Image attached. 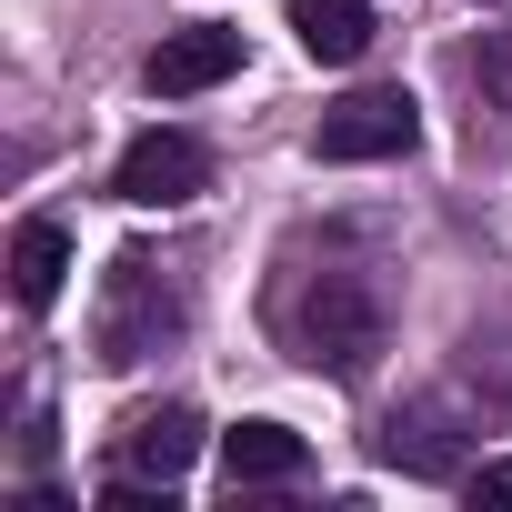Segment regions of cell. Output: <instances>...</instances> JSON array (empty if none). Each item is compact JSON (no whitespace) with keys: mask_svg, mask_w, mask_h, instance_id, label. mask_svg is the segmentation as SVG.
I'll use <instances>...</instances> for the list:
<instances>
[{"mask_svg":"<svg viewBox=\"0 0 512 512\" xmlns=\"http://www.w3.org/2000/svg\"><path fill=\"white\" fill-rule=\"evenodd\" d=\"M472 81H482V101H492V111H512V21L472 41Z\"/></svg>","mask_w":512,"mask_h":512,"instance_id":"obj_11","label":"cell"},{"mask_svg":"<svg viewBox=\"0 0 512 512\" xmlns=\"http://www.w3.org/2000/svg\"><path fill=\"white\" fill-rule=\"evenodd\" d=\"M111 191H121L131 211H181V201H201V191H211V151H201L191 131H141V141L121 151Z\"/></svg>","mask_w":512,"mask_h":512,"instance_id":"obj_4","label":"cell"},{"mask_svg":"<svg viewBox=\"0 0 512 512\" xmlns=\"http://www.w3.org/2000/svg\"><path fill=\"white\" fill-rule=\"evenodd\" d=\"M61 282H71V231L61 221H21L11 231V302L21 312H51Z\"/></svg>","mask_w":512,"mask_h":512,"instance_id":"obj_8","label":"cell"},{"mask_svg":"<svg viewBox=\"0 0 512 512\" xmlns=\"http://www.w3.org/2000/svg\"><path fill=\"white\" fill-rule=\"evenodd\" d=\"M181 332V282L151 262V251H121V262L101 272V312H91V352L111 362V372H131V362H151L161 342Z\"/></svg>","mask_w":512,"mask_h":512,"instance_id":"obj_2","label":"cell"},{"mask_svg":"<svg viewBox=\"0 0 512 512\" xmlns=\"http://www.w3.org/2000/svg\"><path fill=\"white\" fill-rule=\"evenodd\" d=\"M382 462L412 472V482H462V432H452V412H442V402H402V412L382 422Z\"/></svg>","mask_w":512,"mask_h":512,"instance_id":"obj_6","label":"cell"},{"mask_svg":"<svg viewBox=\"0 0 512 512\" xmlns=\"http://www.w3.org/2000/svg\"><path fill=\"white\" fill-rule=\"evenodd\" d=\"M231 71H241V31H221V21H191V31H171V41L151 51V71H141V81H151L161 101H191V91H221Z\"/></svg>","mask_w":512,"mask_h":512,"instance_id":"obj_5","label":"cell"},{"mask_svg":"<svg viewBox=\"0 0 512 512\" xmlns=\"http://www.w3.org/2000/svg\"><path fill=\"white\" fill-rule=\"evenodd\" d=\"M292 41L312 51V61H362L372 51V11H362V0H292Z\"/></svg>","mask_w":512,"mask_h":512,"instance_id":"obj_10","label":"cell"},{"mask_svg":"<svg viewBox=\"0 0 512 512\" xmlns=\"http://www.w3.org/2000/svg\"><path fill=\"white\" fill-rule=\"evenodd\" d=\"M412 141H422L412 91H352V101H332V111H322V131H312V151H322V161H402Z\"/></svg>","mask_w":512,"mask_h":512,"instance_id":"obj_3","label":"cell"},{"mask_svg":"<svg viewBox=\"0 0 512 512\" xmlns=\"http://www.w3.org/2000/svg\"><path fill=\"white\" fill-rule=\"evenodd\" d=\"M282 332H292V352H302L312 372L362 382V372H372V352H382V292H372L362 272H312V282L292 292Z\"/></svg>","mask_w":512,"mask_h":512,"instance_id":"obj_1","label":"cell"},{"mask_svg":"<svg viewBox=\"0 0 512 512\" xmlns=\"http://www.w3.org/2000/svg\"><path fill=\"white\" fill-rule=\"evenodd\" d=\"M462 492H472L482 512H512V462H482V472H462Z\"/></svg>","mask_w":512,"mask_h":512,"instance_id":"obj_12","label":"cell"},{"mask_svg":"<svg viewBox=\"0 0 512 512\" xmlns=\"http://www.w3.org/2000/svg\"><path fill=\"white\" fill-rule=\"evenodd\" d=\"M302 462H312V442H302L292 422H241V432H221L231 492H241V482H302Z\"/></svg>","mask_w":512,"mask_h":512,"instance_id":"obj_9","label":"cell"},{"mask_svg":"<svg viewBox=\"0 0 512 512\" xmlns=\"http://www.w3.org/2000/svg\"><path fill=\"white\" fill-rule=\"evenodd\" d=\"M191 462H201V412H191V402H161V412H131V422H121V472L181 482Z\"/></svg>","mask_w":512,"mask_h":512,"instance_id":"obj_7","label":"cell"}]
</instances>
